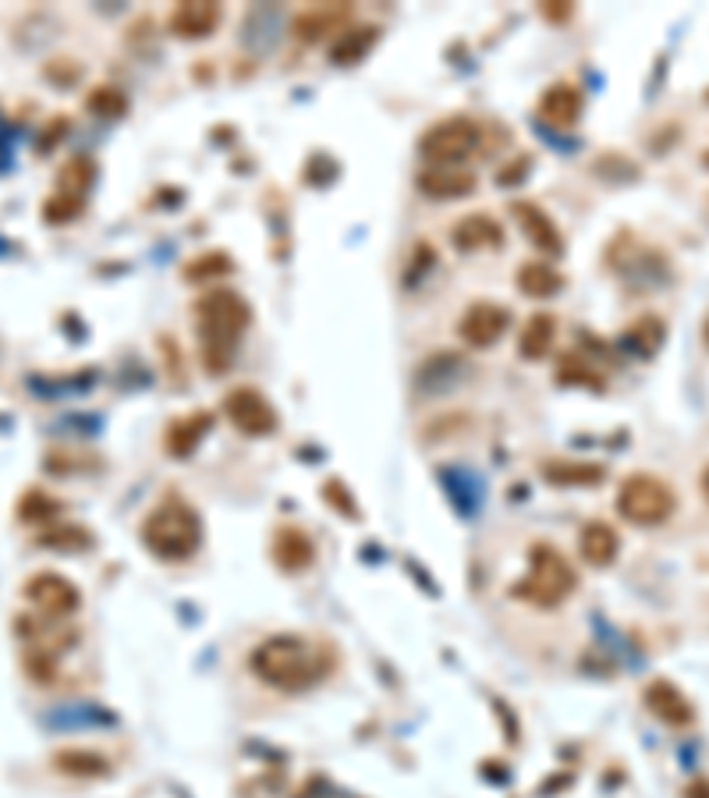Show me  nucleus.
Segmentation results:
<instances>
[{"instance_id": "nucleus-7", "label": "nucleus", "mask_w": 709, "mask_h": 798, "mask_svg": "<svg viewBox=\"0 0 709 798\" xmlns=\"http://www.w3.org/2000/svg\"><path fill=\"white\" fill-rule=\"evenodd\" d=\"M224 412L227 419L235 423V429H241L245 437H270L277 429V412L267 402L263 391L256 387H235L224 397Z\"/></svg>"}, {"instance_id": "nucleus-35", "label": "nucleus", "mask_w": 709, "mask_h": 798, "mask_svg": "<svg viewBox=\"0 0 709 798\" xmlns=\"http://www.w3.org/2000/svg\"><path fill=\"white\" fill-rule=\"evenodd\" d=\"M550 19H567V14H572V8H543Z\"/></svg>"}, {"instance_id": "nucleus-2", "label": "nucleus", "mask_w": 709, "mask_h": 798, "mask_svg": "<svg viewBox=\"0 0 709 798\" xmlns=\"http://www.w3.org/2000/svg\"><path fill=\"white\" fill-rule=\"evenodd\" d=\"M252 671L267 685L281 688V693H299V688H310L319 678L323 664L310 650V642H302L295 636H273L256 647Z\"/></svg>"}, {"instance_id": "nucleus-26", "label": "nucleus", "mask_w": 709, "mask_h": 798, "mask_svg": "<svg viewBox=\"0 0 709 798\" xmlns=\"http://www.w3.org/2000/svg\"><path fill=\"white\" fill-rule=\"evenodd\" d=\"M89 543H92V536L79 526H50L40 532V547L65 550V554H71V550H86Z\"/></svg>"}, {"instance_id": "nucleus-1", "label": "nucleus", "mask_w": 709, "mask_h": 798, "mask_svg": "<svg viewBox=\"0 0 709 798\" xmlns=\"http://www.w3.org/2000/svg\"><path fill=\"white\" fill-rule=\"evenodd\" d=\"M199 316V345H203V362L213 376L227 373L235 366L238 341L249 330V302L230 288H210L195 302Z\"/></svg>"}, {"instance_id": "nucleus-22", "label": "nucleus", "mask_w": 709, "mask_h": 798, "mask_svg": "<svg viewBox=\"0 0 709 798\" xmlns=\"http://www.w3.org/2000/svg\"><path fill=\"white\" fill-rule=\"evenodd\" d=\"M206 429H210V416H203V412H199V416H184L167 429V448H171V454H178V458L192 454Z\"/></svg>"}, {"instance_id": "nucleus-10", "label": "nucleus", "mask_w": 709, "mask_h": 798, "mask_svg": "<svg viewBox=\"0 0 709 798\" xmlns=\"http://www.w3.org/2000/svg\"><path fill=\"white\" fill-rule=\"evenodd\" d=\"M642 703H645V710H650L656 720H664L667 728L696 724V706L688 703V696L674 682H664V678L650 682L642 693Z\"/></svg>"}, {"instance_id": "nucleus-31", "label": "nucleus", "mask_w": 709, "mask_h": 798, "mask_svg": "<svg viewBox=\"0 0 709 798\" xmlns=\"http://www.w3.org/2000/svg\"><path fill=\"white\" fill-rule=\"evenodd\" d=\"M82 213V199L79 195H65V192H57V195H50L43 203V217L50 221V224H68V221H75Z\"/></svg>"}, {"instance_id": "nucleus-18", "label": "nucleus", "mask_w": 709, "mask_h": 798, "mask_svg": "<svg viewBox=\"0 0 709 798\" xmlns=\"http://www.w3.org/2000/svg\"><path fill=\"white\" fill-rule=\"evenodd\" d=\"M515 217L521 221V227H526V235H529L532 245H539L543 252H561L558 224H553L536 203H515Z\"/></svg>"}, {"instance_id": "nucleus-37", "label": "nucleus", "mask_w": 709, "mask_h": 798, "mask_svg": "<svg viewBox=\"0 0 709 798\" xmlns=\"http://www.w3.org/2000/svg\"><path fill=\"white\" fill-rule=\"evenodd\" d=\"M702 341H706V348H709V313H706V324H702Z\"/></svg>"}, {"instance_id": "nucleus-9", "label": "nucleus", "mask_w": 709, "mask_h": 798, "mask_svg": "<svg viewBox=\"0 0 709 798\" xmlns=\"http://www.w3.org/2000/svg\"><path fill=\"white\" fill-rule=\"evenodd\" d=\"M507 324H511V313H507L504 305L475 302V305H469V313L461 316L458 334H461V341L472 345V348H489L504 337Z\"/></svg>"}, {"instance_id": "nucleus-13", "label": "nucleus", "mask_w": 709, "mask_h": 798, "mask_svg": "<svg viewBox=\"0 0 709 798\" xmlns=\"http://www.w3.org/2000/svg\"><path fill=\"white\" fill-rule=\"evenodd\" d=\"M313 558H316L313 540L302 529H295V526L277 529V536H273V561H277V567H284V572H305V567L313 564Z\"/></svg>"}, {"instance_id": "nucleus-25", "label": "nucleus", "mask_w": 709, "mask_h": 798, "mask_svg": "<svg viewBox=\"0 0 709 798\" xmlns=\"http://www.w3.org/2000/svg\"><path fill=\"white\" fill-rule=\"evenodd\" d=\"M92 178H97V167H92L89 157H71L65 167H60V192L65 195H79L92 186Z\"/></svg>"}, {"instance_id": "nucleus-33", "label": "nucleus", "mask_w": 709, "mask_h": 798, "mask_svg": "<svg viewBox=\"0 0 709 798\" xmlns=\"http://www.w3.org/2000/svg\"><path fill=\"white\" fill-rule=\"evenodd\" d=\"M54 650H29L25 653V671L33 674L36 682H50L54 678Z\"/></svg>"}, {"instance_id": "nucleus-32", "label": "nucleus", "mask_w": 709, "mask_h": 798, "mask_svg": "<svg viewBox=\"0 0 709 798\" xmlns=\"http://www.w3.org/2000/svg\"><path fill=\"white\" fill-rule=\"evenodd\" d=\"M561 380L564 383H589V387H599V376H593V366L582 362L578 356H564L561 359Z\"/></svg>"}, {"instance_id": "nucleus-29", "label": "nucleus", "mask_w": 709, "mask_h": 798, "mask_svg": "<svg viewBox=\"0 0 709 798\" xmlns=\"http://www.w3.org/2000/svg\"><path fill=\"white\" fill-rule=\"evenodd\" d=\"M227 270H230L227 252H203V256H195L189 267H184V278L206 284V281L221 278V273H227Z\"/></svg>"}, {"instance_id": "nucleus-30", "label": "nucleus", "mask_w": 709, "mask_h": 798, "mask_svg": "<svg viewBox=\"0 0 709 798\" xmlns=\"http://www.w3.org/2000/svg\"><path fill=\"white\" fill-rule=\"evenodd\" d=\"M86 106H89L92 114H100V117H121V114H125L128 100H125V93H121V89L100 86V89H92V93L86 97Z\"/></svg>"}, {"instance_id": "nucleus-23", "label": "nucleus", "mask_w": 709, "mask_h": 798, "mask_svg": "<svg viewBox=\"0 0 709 798\" xmlns=\"http://www.w3.org/2000/svg\"><path fill=\"white\" fill-rule=\"evenodd\" d=\"M376 43V29L373 25H362V29H345L341 40L334 43V60L337 65H351V60H359L369 47Z\"/></svg>"}, {"instance_id": "nucleus-4", "label": "nucleus", "mask_w": 709, "mask_h": 798, "mask_svg": "<svg viewBox=\"0 0 709 798\" xmlns=\"http://www.w3.org/2000/svg\"><path fill=\"white\" fill-rule=\"evenodd\" d=\"M575 586H578V575L564 561L561 550H553L550 543H536L529 558V575L515 582V596L536 607H561L575 593Z\"/></svg>"}, {"instance_id": "nucleus-5", "label": "nucleus", "mask_w": 709, "mask_h": 798, "mask_svg": "<svg viewBox=\"0 0 709 798\" xmlns=\"http://www.w3.org/2000/svg\"><path fill=\"white\" fill-rule=\"evenodd\" d=\"M618 512L631 521V526L653 529V526H664V521L677 512V494L671 490V483L660 480V475L635 472V475H628L618 490Z\"/></svg>"}, {"instance_id": "nucleus-28", "label": "nucleus", "mask_w": 709, "mask_h": 798, "mask_svg": "<svg viewBox=\"0 0 709 798\" xmlns=\"http://www.w3.org/2000/svg\"><path fill=\"white\" fill-rule=\"evenodd\" d=\"M57 508L60 504L50 494H43V490H25L19 501V518L22 521H50L57 515Z\"/></svg>"}, {"instance_id": "nucleus-6", "label": "nucleus", "mask_w": 709, "mask_h": 798, "mask_svg": "<svg viewBox=\"0 0 709 798\" xmlns=\"http://www.w3.org/2000/svg\"><path fill=\"white\" fill-rule=\"evenodd\" d=\"M423 157L429 167H458L461 160H469L480 149V128L469 117H451L440 121L423 135Z\"/></svg>"}, {"instance_id": "nucleus-17", "label": "nucleus", "mask_w": 709, "mask_h": 798, "mask_svg": "<svg viewBox=\"0 0 709 798\" xmlns=\"http://www.w3.org/2000/svg\"><path fill=\"white\" fill-rule=\"evenodd\" d=\"M504 235H500V224L486 217V213H472V217L458 221L454 224V245L461 252H480V249H493V245H500Z\"/></svg>"}, {"instance_id": "nucleus-15", "label": "nucleus", "mask_w": 709, "mask_h": 798, "mask_svg": "<svg viewBox=\"0 0 709 798\" xmlns=\"http://www.w3.org/2000/svg\"><path fill=\"white\" fill-rule=\"evenodd\" d=\"M553 337H558V319H553V313H532L526 319V327H521L518 356L529 359V362L547 359L550 348H553Z\"/></svg>"}, {"instance_id": "nucleus-11", "label": "nucleus", "mask_w": 709, "mask_h": 798, "mask_svg": "<svg viewBox=\"0 0 709 798\" xmlns=\"http://www.w3.org/2000/svg\"><path fill=\"white\" fill-rule=\"evenodd\" d=\"M539 117H543L550 128H572L582 117V93L567 82L550 86L547 93L539 97Z\"/></svg>"}, {"instance_id": "nucleus-36", "label": "nucleus", "mask_w": 709, "mask_h": 798, "mask_svg": "<svg viewBox=\"0 0 709 798\" xmlns=\"http://www.w3.org/2000/svg\"><path fill=\"white\" fill-rule=\"evenodd\" d=\"M699 486H702V497L709 501V465L702 469V475H699Z\"/></svg>"}, {"instance_id": "nucleus-21", "label": "nucleus", "mask_w": 709, "mask_h": 798, "mask_svg": "<svg viewBox=\"0 0 709 798\" xmlns=\"http://www.w3.org/2000/svg\"><path fill=\"white\" fill-rule=\"evenodd\" d=\"M341 22H348V8H313L295 19V36H302L305 43H316L327 33H334Z\"/></svg>"}, {"instance_id": "nucleus-16", "label": "nucleus", "mask_w": 709, "mask_h": 798, "mask_svg": "<svg viewBox=\"0 0 709 798\" xmlns=\"http://www.w3.org/2000/svg\"><path fill=\"white\" fill-rule=\"evenodd\" d=\"M419 189L434 199H458L475 189V175L461 171V167H426L419 175Z\"/></svg>"}, {"instance_id": "nucleus-19", "label": "nucleus", "mask_w": 709, "mask_h": 798, "mask_svg": "<svg viewBox=\"0 0 709 798\" xmlns=\"http://www.w3.org/2000/svg\"><path fill=\"white\" fill-rule=\"evenodd\" d=\"M515 281L521 288V295H529V299H550L564 288V278L550 263H543V259H532V263L518 267Z\"/></svg>"}, {"instance_id": "nucleus-20", "label": "nucleus", "mask_w": 709, "mask_h": 798, "mask_svg": "<svg viewBox=\"0 0 709 798\" xmlns=\"http://www.w3.org/2000/svg\"><path fill=\"white\" fill-rule=\"evenodd\" d=\"M54 766L68 777H106L111 763L92 749H60L54 752Z\"/></svg>"}, {"instance_id": "nucleus-34", "label": "nucleus", "mask_w": 709, "mask_h": 798, "mask_svg": "<svg viewBox=\"0 0 709 798\" xmlns=\"http://www.w3.org/2000/svg\"><path fill=\"white\" fill-rule=\"evenodd\" d=\"M688 798H709V780L706 777H699L696 785H688V791H685Z\"/></svg>"}, {"instance_id": "nucleus-3", "label": "nucleus", "mask_w": 709, "mask_h": 798, "mask_svg": "<svg viewBox=\"0 0 709 798\" xmlns=\"http://www.w3.org/2000/svg\"><path fill=\"white\" fill-rule=\"evenodd\" d=\"M143 543L160 561H184L203 543V521L181 501H164L143 521Z\"/></svg>"}, {"instance_id": "nucleus-12", "label": "nucleus", "mask_w": 709, "mask_h": 798, "mask_svg": "<svg viewBox=\"0 0 709 798\" xmlns=\"http://www.w3.org/2000/svg\"><path fill=\"white\" fill-rule=\"evenodd\" d=\"M217 25H221V8L210 4V0H189V4H178L171 14V29L181 40H203Z\"/></svg>"}, {"instance_id": "nucleus-27", "label": "nucleus", "mask_w": 709, "mask_h": 798, "mask_svg": "<svg viewBox=\"0 0 709 798\" xmlns=\"http://www.w3.org/2000/svg\"><path fill=\"white\" fill-rule=\"evenodd\" d=\"M628 348H635L642 351V356H653V351L660 348V341H664V324H660L656 316H642L635 327L628 330Z\"/></svg>"}, {"instance_id": "nucleus-14", "label": "nucleus", "mask_w": 709, "mask_h": 798, "mask_svg": "<svg viewBox=\"0 0 709 798\" xmlns=\"http://www.w3.org/2000/svg\"><path fill=\"white\" fill-rule=\"evenodd\" d=\"M578 550H582V558L589 561L593 567H607V564L618 561L621 540H618V532L607 526V521H589V526L578 532Z\"/></svg>"}, {"instance_id": "nucleus-24", "label": "nucleus", "mask_w": 709, "mask_h": 798, "mask_svg": "<svg viewBox=\"0 0 709 798\" xmlns=\"http://www.w3.org/2000/svg\"><path fill=\"white\" fill-rule=\"evenodd\" d=\"M543 475L553 483H561V486H589V483L604 480V469L578 465V462H553V465H543Z\"/></svg>"}, {"instance_id": "nucleus-8", "label": "nucleus", "mask_w": 709, "mask_h": 798, "mask_svg": "<svg viewBox=\"0 0 709 798\" xmlns=\"http://www.w3.org/2000/svg\"><path fill=\"white\" fill-rule=\"evenodd\" d=\"M25 600L36 610H43L46 618H68V614L79 610L82 593L71 578L57 575V572H40L25 582Z\"/></svg>"}]
</instances>
